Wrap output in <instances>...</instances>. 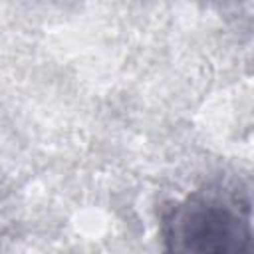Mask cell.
I'll use <instances>...</instances> for the list:
<instances>
[{
	"mask_svg": "<svg viewBox=\"0 0 254 254\" xmlns=\"http://www.w3.org/2000/svg\"><path fill=\"white\" fill-rule=\"evenodd\" d=\"M165 254H254L248 200L224 189L194 190L163 220Z\"/></svg>",
	"mask_w": 254,
	"mask_h": 254,
	"instance_id": "obj_1",
	"label": "cell"
}]
</instances>
